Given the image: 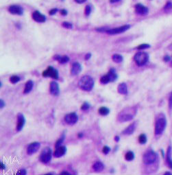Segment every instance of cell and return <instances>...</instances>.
<instances>
[{"label": "cell", "mask_w": 172, "mask_h": 175, "mask_svg": "<svg viewBox=\"0 0 172 175\" xmlns=\"http://www.w3.org/2000/svg\"><path fill=\"white\" fill-rule=\"evenodd\" d=\"M136 113V109L134 107H128L124 109L118 115L117 119L119 122H126L134 118Z\"/></svg>", "instance_id": "1"}, {"label": "cell", "mask_w": 172, "mask_h": 175, "mask_svg": "<svg viewBox=\"0 0 172 175\" xmlns=\"http://www.w3.org/2000/svg\"><path fill=\"white\" fill-rule=\"evenodd\" d=\"M94 83L95 82H94V80L92 77L90 76L86 75L81 78L78 82V86L82 90L86 91H90L93 88Z\"/></svg>", "instance_id": "2"}, {"label": "cell", "mask_w": 172, "mask_h": 175, "mask_svg": "<svg viewBox=\"0 0 172 175\" xmlns=\"http://www.w3.org/2000/svg\"><path fill=\"white\" fill-rule=\"evenodd\" d=\"M134 60L138 66H143L149 60V55L144 52H139L134 56Z\"/></svg>", "instance_id": "3"}, {"label": "cell", "mask_w": 172, "mask_h": 175, "mask_svg": "<svg viewBox=\"0 0 172 175\" xmlns=\"http://www.w3.org/2000/svg\"><path fill=\"white\" fill-rule=\"evenodd\" d=\"M52 150L50 148L46 147L42 150L39 156V160L43 164H48L52 159Z\"/></svg>", "instance_id": "4"}, {"label": "cell", "mask_w": 172, "mask_h": 175, "mask_svg": "<svg viewBox=\"0 0 172 175\" xmlns=\"http://www.w3.org/2000/svg\"><path fill=\"white\" fill-rule=\"evenodd\" d=\"M156 159H157L156 153L152 150H150L144 154L143 156V161L145 164L150 165L154 164Z\"/></svg>", "instance_id": "5"}, {"label": "cell", "mask_w": 172, "mask_h": 175, "mask_svg": "<svg viewBox=\"0 0 172 175\" xmlns=\"http://www.w3.org/2000/svg\"><path fill=\"white\" fill-rule=\"evenodd\" d=\"M167 125L166 119L163 117L158 118L155 124V134L161 135L165 131Z\"/></svg>", "instance_id": "6"}, {"label": "cell", "mask_w": 172, "mask_h": 175, "mask_svg": "<svg viewBox=\"0 0 172 175\" xmlns=\"http://www.w3.org/2000/svg\"><path fill=\"white\" fill-rule=\"evenodd\" d=\"M42 76H43V77H45V78H46V77H50V78L56 79V80L58 79L59 77L58 70H57L56 69L54 68V67L52 66H49L47 70L43 71Z\"/></svg>", "instance_id": "7"}, {"label": "cell", "mask_w": 172, "mask_h": 175, "mask_svg": "<svg viewBox=\"0 0 172 175\" xmlns=\"http://www.w3.org/2000/svg\"><path fill=\"white\" fill-rule=\"evenodd\" d=\"M130 25H124V26L119 27V28H112V29H108L106 30V33L110 35L118 34L124 32H126V30L130 29Z\"/></svg>", "instance_id": "8"}, {"label": "cell", "mask_w": 172, "mask_h": 175, "mask_svg": "<svg viewBox=\"0 0 172 175\" xmlns=\"http://www.w3.org/2000/svg\"><path fill=\"white\" fill-rule=\"evenodd\" d=\"M77 120H78V116L75 112L70 113L65 116V122L69 125H73L76 124Z\"/></svg>", "instance_id": "9"}, {"label": "cell", "mask_w": 172, "mask_h": 175, "mask_svg": "<svg viewBox=\"0 0 172 175\" xmlns=\"http://www.w3.org/2000/svg\"><path fill=\"white\" fill-rule=\"evenodd\" d=\"M40 147V144L38 142H34L29 144V146L27 148V154L28 155H32V154L36 153Z\"/></svg>", "instance_id": "10"}, {"label": "cell", "mask_w": 172, "mask_h": 175, "mask_svg": "<svg viewBox=\"0 0 172 175\" xmlns=\"http://www.w3.org/2000/svg\"><path fill=\"white\" fill-rule=\"evenodd\" d=\"M26 124V118L22 113H19L17 115V124L16 130L17 132H20L24 127Z\"/></svg>", "instance_id": "11"}, {"label": "cell", "mask_w": 172, "mask_h": 175, "mask_svg": "<svg viewBox=\"0 0 172 175\" xmlns=\"http://www.w3.org/2000/svg\"><path fill=\"white\" fill-rule=\"evenodd\" d=\"M50 93L52 95H54V96H58L60 94V87H59L58 84L56 82L52 81L50 83Z\"/></svg>", "instance_id": "12"}, {"label": "cell", "mask_w": 172, "mask_h": 175, "mask_svg": "<svg viewBox=\"0 0 172 175\" xmlns=\"http://www.w3.org/2000/svg\"><path fill=\"white\" fill-rule=\"evenodd\" d=\"M32 18L38 23H44L46 21V17L40 13L39 11H34L32 14Z\"/></svg>", "instance_id": "13"}, {"label": "cell", "mask_w": 172, "mask_h": 175, "mask_svg": "<svg viewBox=\"0 0 172 175\" xmlns=\"http://www.w3.org/2000/svg\"><path fill=\"white\" fill-rule=\"evenodd\" d=\"M8 11L13 15H22L23 13V11L22 8L18 5H12L8 8Z\"/></svg>", "instance_id": "14"}, {"label": "cell", "mask_w": 172, "mask_h": 175, "mask_svg": "<svg viewBox=\"0 0 172 175\" xmlns=\"http://www.w3.org/2000/svg\"><path fill=\"white\" fill-rule=\"evenodd\" d=\"M82 71V65L78 62H75L72 65L71 70V74L72 76H77Z\"/></svg>", "instance_id": "15"}, {"label": "cell", "mask_w": 172, "mask_h": 175, "mask_svg": "<svg viewBox=\"0 0 172 175\" xmlns=\"http://www.w3.org/2000/svg\"><path fill=\"white\" fill-rule=\"evenodd\" d=\"M66 152H67L66 146H60L56 148L55 152L54 153V155L56 158H60L61 157V156L65 155Z\"/></svg>", "instance_id": "16"}, {"label": "cell", "mask_w": 172, "mask_h": 175, "mask_svg": "<svg viewBox=\"0 0 172 175\" xmlns=\"http://www.w3.org/2000/svg\"><path fill=\"white\" fill-rule=\"evenodd\" d=\"M135 11L141 15H146L148 13V8L141 4H138L135 6Z\"/></svg>", "instance_id": "17"}, {"label": "cell", "mask_w": 172, "mask_h": 175, "mask_svg": "<svg viewBox=\"0 0 172 175\" xmlns=\"http://www.w3.org/2000/svg\"><path fill=\"white\" fill-rule=\"evenodd\" d=\"M136 122H133L132 124H131L130 125H129L128 127L126 128L125 130L122 132V133L124 135H132V133H134V131L136 130Z\"/></svg>", "instance_id": "18"}, {"label": "cell", "mask_w": 172, "mask_h": 175, "mask_svg": "<svg viewBox=\"0 0 172 175\" xmlns=\"http://www.w3.org/2000/svg\"><path fill=\"white\" fill-rule=\"evenodd\" d=\"M54 58L55 60H58V63L61 64H65L69 61V56H66V55H65V56H60V55L56 54L54 56Z\"/></svg>", "instance_id": "19"}, {"label": "cell", "mask_w": 172, "mask_h": 175, "mask_svg": "<svg viewBox=\"0 0 172 175\" xmlns=\"http://www.w3.org/2000/svg\"><path fill=\"white\" fill-rule=\"evenodd\" d=\"M117 91L120 94L126 95L128 94V87L125 82L120 83L117 87Z\"/></svg>", "instance_id": "20"}, {"label": "cell", "mask_w": 172, "mask_h": 175, "mask_svg": "<svg viewBox=\"0 0 172 175\" xmlns=\"http://www.w3.org/2000/svg\"><path fill=\"white\" fill-rule=\"evenodd\" d=\"M93 168L94 171L96 172H100L104 170V165L101 161H96L95 164H93Z\"/></svg>", "instance_id": "21"}, {"label": "cell", "mask_w": 172, "mask_h": 175, "mask_svg": "<svg viewBox=\"0 0 172 175\" xmlns=\"http://www.w3.org/2000/svg\"><path fill=\"white\" fill-rule=\"evenodd\" d=\"M33 86H34V82L32 80H28V81H27L26 85H25V89H24V91H23V93L28 94L29 93H30L31 91L32 90Z\"/></svg>", "instance_id": "22"}, {"label": "cell", "mask_w": 172, "mask_h": 175, "mask_svg": "<svg viewBox=\"0 0 172 175\" xmlns=\"http://www.w3.org/2000/svg\"><path fill=\"white\" fill-rule=\"evenodd\" d=\"M108 75L109 78H110V80L111 82L116 81L117 80L118 76L116 73L115 70L114 68H111L110 70H109L108 73Z\"/></svg>", "instance_id": "23"}, {"label": "cell", "mask_w": 172, "mask_h": 175, "mask_svg": "<svg viewBox=\"0 0 172 175\" xmlns=\"http://www.w3.org/2000/svg\"><path fill=\"white\" fill-rule=\"evenodd\" d=\"M171 147H169L167 152V164L169 168H171L172 170V159L171 157Z\"/></svg>", "instance_id": "24"}, {"label": "cell", "mask_w": 172, "mask_h": 175, "mask_svg": "<svg viewBox=\"0 0 172 175\" xmlns=\"http://www.w3.org/2000/svg\"><path fill=\"white\" fill-rule=\"evenodd\" d=\"M98 112L101 115L106 116L110 113V109L106 107H102L99 109Z\"/></svg>", "instance_id": "25"}, {"label": "cell", "mask_w": 172, "mask_h": 175, "mask_svg": "<svg viewBox=\"0 0 172 175\" xmlns=\"http://www.w3.org/2000/svg\"><path fill=\"white\" fill-rule=\"evenodd\" d=\"M125 159H126V160L128 161H131L134 160V152H132V151H128V152H126V154H125Z\"/></svg>", "instance_id": "26"}, {"label": "cell", "mask_w": 172, "mask_h": 175, "mask_svg": "<svg viewBox=\"0 0 172 175\" xmlns=\"http://www.w3.org/2000/svg\"><path fill=\"white\" fill-rule=\"evenodd\" d=\"M123 60H124L123 56L121 54H115L112 56V60L117 63H121V62L123 61Z\"/></svg>", "instance_id": "27"}, {"label": "cell", "mask_w": 172, "mask_h": 175, "mask_svg": "<svg viewBox=\"0 0 172 175\" xmlns=\"http://www.w3.org/2000/svg\"><path fill=\"white\" fill-rule=\"evenodd\" d=\"M65 133L64 132L63 133H62V135H61V137H60V139H58V141H57L56 142V144H55V148H56L59 147V146H62V144L63 143L64 140H65Z\"/></svg>", "instance_id": "28"}, {"label": "cell", "mask_w": 172, "mask_h": 175, "mask_svg": "<svg viewBox=\"0 0 172 175\" xmlns=\"http://www.w3.org/2000/svg\"><path fill=\"white\" fill-rule=\"evenodd\" d=\"M110 82V78H109L108 74H107L103 76H102V78H101L100 79V82L102 84V85H106V84H108Z\"/></svg>", "instance_id": "29"}, {"label": "cell", "mask_w": 172, "mask_h": 175, "mask_svg": "<svg viewBox=\"0 0 172 175\" xmlns=\"http://www.w3.org/2000/svg\"><path fill=\"white\" fill-rule=\"evenodd\" d=\"M20 80H21L20 77L16 75L12 76H11V78H10V81H11V83L13 84L17 83V82L20 81Z\"/></svg>", "instance_id": "30"}, {"label": "cell", "mask_w": 172, "mask_h": 175, "mask_svg": "<svg viewBox=\"0 0 172 175\" xmlns=\"http://www.w3.org/2000/svg\"><path fill=\"white\" fill-rule=\"evenodd\" d=\"M139 142L141 144H146L147 142V137L145 134L140 135L139 137Z\"/></svg>", "instance_id": "31"}, {"label": "cell", "mask_w": 172, "mask_h": 175, "mask_svg": "<svg viewBox=\"0 0 172 175\" xmlns=\"http://www.w3.org/2000/svg\"><path fill=\"white\" fill-rule=\"evenodd\" d=\"M90 107H91V105L89 102H84V103L82 104V107H81V110L87 111V110H88V109H90Z\"/></svg>", "instance_id": "32"}, {"label": "cell", "mask_w": 172, "mask_h": 175, "mask_svg": "<svg viewBox=\"0 0 172 175\" xmlns=\"http://www.w3.org/2000/svg\"><path fill=\"white\" fill-rule=\"evenodd\" d=\"M91 11H92L91 6L90 5H87L85 8V11H84L86 16H89L91 14Z\"/></svg>", "instance_id": "33"}, {"label": "cell", "mask_w": 172, "mask_h": 175, "mask_svg": "<svg viewBox=\"0 0 172 175\" xmlns=\"http://www.w3.org/2000/svg\"><path fill=\"white\" fill-rule=\"evenodd\" d=\"M62 26H63L64 28H67V29H71V28H73V25L69 22H67V21H65V22L62 23Z\"/></svg>", "instance_id": "34"}, {"label": "cell", "mask_w": 172, "mask_h": 175, "mask_svg": "<svg viewBox=\"0 0 172 175\" xmlns=\"http://www.w3.org/2000/svg\"><path fill=\"white\" fill-rule=\"evenodd\" d=\"M110 148L108 147V146H105L103 147V149H102V152L104 153V154H108L109 152H110Z\"/></svg>", "instance_id": "35"}, {"label": "cell", "mask_w": 172, "mask_h": 175, "mask_svg": "<svg viewBox=\"0 0 172 175\" xmlns=\"http://www.w3.org/2000/svg\"><path fill=\"white\" fill-rule=\"evenodd\" d=\"M150 48V45L149 44H141L137 47L138 50H145V49H148Z\"/></svg>", "instance_id": "36"}, {"label": "cell", "mask_w": 172, "mask_h": 175, "mask_svg": "<svg viewBox=\"0 0 172 175\" xmlns=\"http://www.w3.org/2000/svg\"><path fill=\"white\" fill-rule=\"evenodd\" d=\"M16 174L17 175V174L18 175H26L27 174V172L25 169H21L16 173Z\"/></svg>", "instance_id": "37"}, {"label": "cell", "mask_w": 172, "mask_h": 175, "mask_svg": "<svg viewBox=\"0 0 172 175\" xmlns=\"http://www.w3.org/2000/svg\"><path fill=\"white\" fill-rule=\"evenodd\" d=\"M165 10H166V11H168V10L171 9L172 8V3L171 2H168L167 4L165 6Z\"/></svg>", "instance_id": "38"}, {"label": "cell", "mask_w": 172, "mask_h": 175, "mask_svg": "<svg viewBox=\"0 0 172 175\" xmlns=\"http://www.w3.org/2000/svg\"><path fill=\"white\" fill-rule=\"evenodd\" d=\"M108 28H97L96 30H97V32H106V30H107Z\"/></svg>", "instance_id": "39"}, {"label": "cell", "mask_w": 172, "mask_h": 175, "mask_svg": "<svg viewBox=\"0 0 172 175\" xmlns=\"http://www.w3.org/2000/svg\"><path fill=\"white\" fill-rule=\"evenodd\" d=\"M57 12H58V9H57V8H53V9H52L51 11H50L49 13H50V15H55Z\"/></svg>", "instance_id": "40"}, {"label": "cell", "mask_w": 172, "mask_h": 175, "mask_svg": "<svg viewBox=\"0 0 172 175\" xmlns=\"http://www.w3.org/2000/svg\"><path fill=\"white\" fill-rule=\"evenodd\" d=\"M5 105H6L5 102L2 100V99H1V100H0V108L1 109L4 108V107H5Z\"/></svg>", "instance_id": "41"}, {"label": "cell", "mask_w": 172, "mask_h": 175, "mask_svg": "<svg viewBox=\"0 0 172 175\" xmlns=\"http://www.w3.org/2000/svg\"><path fill=\"white\" fill-rule=\"evenodd\" d=\"M0 167H1V169L2 170H6V166L3 162H0Z\"/></svg>", "instance_id": "42"}, {"label": "cell", "mask_w": 172, "mask_h": 175, "mask_svg": "<svg viewBox=\"0 0 172 175\" xmlns=\"http://www.w3.org/2000/svg\"><path fill=\"white\" fill-rule=\"evenodd\" d=\"M91 57V53L87 54H86V56H85V60H88L89 59H90Z\"/></svg>", "instance_id": "43"}, {"label": "cell", "mask_w": 172, "mask_h": 175, "mask_svg": "<svg viewBox=\"0 0 172 175\" xmlns=\"http://www.w3.org/2000/svg\"><path fill=\"white\" fill-rule=\"evenodd\" d=\"M169 107L170 108H172V93H171V95L169 97Z\"/></svg>", "instance_id": "44"}, {"label": "cell", "mask_w": 172, "mask_h": 175, "mask_svg": "<svg viewBox=\"0 0 172 175\" xmlns=\"http://www.w3.org/2000/svg\"><path fill=\"white\" fill-rule=\"evenodd\" d=\"M60 14H61L62 15H67V11H66V10L65 9H62L60 11Z\"/></svg>", "instance_id": "45"}, {"label": "cell", "mask_w": 172, "mask_h": 175, "mask_svg": "<svg viewBox=\"0 0 172 175\" xmlns=\"http://www.w3.org/2000/svg\"><path fill=\"white\" fill-rule=\"evenodd\" d=\"M87 0H75V1L77 4H83V3L85 2Z\"/></svg>", "instance_id": "46"}, {"label": "cell", "mask_w": 172, "mask_h": 175, "mask_svg": "<svg viewBox=\"0 0 172 175\" xmlns=\"http://www.w3.org/2000/svg\"><path fill=\"white\" fill-rule=\"evenodd\" d=\"M163 59H164L165 61L168 62V61H169L171 58H170V57L169 56H165L164 57V58H163Z\"/></svg>", "instance_id": "47"}, {"label": "cell", "mask_w": 172, "mask_h": 175, "mask_svg": "<svg viewBox=\"0 0 172 175\" xmlns=\"http://www.w3.org/2000/svg\"><path fill=\"white\" fill-rule=\"evenodd\" d=\"M119 140H120V137H119V136L117 135L114 137V141H115L116 142H119Z\"/></svg>", "instance_id": "48"}, {"label": "cell", "mask_w": 172, "mask_h": 175, "mask_svg": "<svg viewBox=\"0 0 172 175\" xmlns=\"http://www.w3.org/2000/svg\"><path fill=\"white\" fill-rule=\"evenodd\" d=\"M60 174H68V175H69V174H71V173H69V172H67V171H63V172H60Z\"/></svg>", "instance_id": "49"}, {"label": "cell", "mask_w": 172, "mask_h": 175, "mask_svg": "<svg viewBox=\"0 0 172 175\" xmlns=\"http://www.w3.org/2000/svg\"><path fill=\"white\" fill-rule=\"evenodd\" d=\"M121 1V0H110V2L112 3V4H114V3L119 2V1Z\"/></svg>", "instance_id": "50"}, {"label": "cell", "mask_w": 172, "mask_h": 175, "mask_svg": "<svg viewBox=\"0 0 172 175\" xmlns=\"http://www.w3.org/2000/svg\"><path fill=\"white\" fill-rule=\"evenodd\" d=\"M77 137H78V138H82L83 137V133H79L78 135H77Z\"/></svg>", "instance_id": "51"}, {"label": "cell", "mask_w": 172, "mask_h": 175, "mask_svg": "<svg viewBox=\"0 0 172 175\" xmlns=\"http://www.w3.org/2000/svg\"><path fill=\"white\" fill-rule=\"evenodd\" d=\"M47 175H51V174H55V173L54 172H50V173H48V174H46Z\"/></svg>", "instance_id": "52"}, {"label": "cell", "mask_w": 172, "mask_h": 175, "mask_svg": "<svg viewBox=\"0 0 172 175\" xmlns=\"http://www.w3.org/2000/svg\"><path fill=\"white\" fill-rule=\"evenodd\" d=\"M165 174H171V172H165Z\"/></svg>", "instance_id": "53"}]
</instances>
